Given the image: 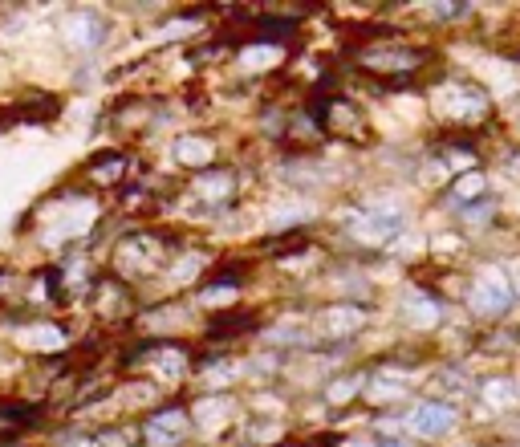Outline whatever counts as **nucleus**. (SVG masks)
Masks as SVG:
<instances>
[{"instance_id":"obj_1","label":"nucleus","mask_w":520,"mask_h":447,"mask_svg":"<svg viewBox=\"0 0 520 447\" xmlns=\"http://www.w3.org/2000/svg\"><path fill=\"white\" fill-rule=\"evenodd\" d=\"M118 265H122V273H155L163 265V240L147 236V232L126 236L118 244Z\"/></svg>"},{"instance_id":"obj_2","label":"nucleus","mask_w":520,"mask_h":447,"mask_svg":"<svg viewBox=\"0 0 520 447\" xmlns=\"http://www.w3.org/2000/svg\"><path fill=\"white\" fill-rule=\"evenodd\" d=\"M61 37H65V45H70V49L90 53V49H98V45L106 41V21H102L98 13H90V9L65 13V17H61Z\"/></svg>"},{"instance_id":"obj_3","label":"nucleus","mask_w":520,"mask_h":447,"mask_svg":"<svg viewBox=\"0 0 520 447\" xmlns=\"http://www.w3.org/2000/svg\"><path fill=\"white\" fill-rule=\"evenodd\" d=\"M187 439V411L183 407H167L147 423V443L151 447H179Z\"/></svg>"},{"instance_id":"obj_4","label":"nucleus","mask_w":520,"mask_h":447,"mask_svg":"<svg viewBox=\"0 0 520 447\" xmlns=\"http://www.w3.org/2000/svg\"><path fill=\"white\" fill-rule=\"evenodd\" d=\"M362 66L378 74H411L415 66H423V49H370L362 53Z\"/></svg>"},{"instance_id":"obj_5","label":"nucleus","mask_w":520,"mask_h":447,"mask_svg":"<svg viewBox=\"0 0 520 447\" xmlns=\"http://www.w3.org/2000/svg\"><path fill=\"white\" fill-rule=\"evenodd\" d=\"M411 431L415 435H427V439H435V435H447L451 427H455V411L447 407V403H423V407H415L411 411Z\"/></svg>"},{"instance_id":"obj_6","label":"nucleus","mask_w":520,"mask_h":447,"mask_svg":"<svg viewBox=\"0 0 520 447\" xmlns=\"http://www.w3.org/2000/svg\"><path fill=\"white\" fill-rule=\"evenodd\" d=\"M232 191H236V179H232V171H224V167H212V171L195 175V196L208 200V204H228Z\"/></svg>"},{"instance_id":"obj_7","label":"nucleus","mask_w":520,"mask_h":447,"mask_svg":"<svg viewBox=\"0 0 520 447\" xmlns=\"http://www.w3.org/2000/svg\"><path fill=\"white\" fill-rule=\"evenodd\" d=\"M321 126H325V131H334V135H358L362 131V118L342 98H330V102H325V110H321Z\"/></svg>"},{"instance_id":"obj_8","label":"nucleus","mask_w":520,"mask_h":447,"mask_svg":"<svg viewBox=\"0 0 520 447\" xmlns=\"http://www.w3.org/2000/svg\"><path fill=\"white\" fill-rule=\"evenodd\" d=\"M403 228V220L399 216H386V212H370V216H358L354 220V236L358 240H366V244H382V240H390V236H395Z\"/></svg>"},{"instance_id":"obj_9","label":"nucleus","mask_w":520,"mask_h":447,"mask_svg":"<svg viewBox=\"0 0 520 447\" xmlns=\"http://www.w3.org/2000/svg\"><path fill=\"white\" fill-rule=\"evenodd\" d=\"M358 326H362V309L334 305L330 313H321V330H325V334H354Z\"/></svg>"},{"instance_id":"obj_10","label":"nucleus","mask_w":520,"mask_h":447,"mask_svg":"<svg viewBox=\"0 0 520 447\" xmlns=\"http://www.w3.org/2000/svg\"><path fill=\"white\" fill-rule=\"evenodd\" d=\"M212 155H216V147H212L208 139H191V135H187V139H179V143H175V159H179V163H187V167H191V163L200 167V163H208Z\"/></svg>"},{"instance_id":"obj_11","label":"nucleus","mask_w":520,"mask_h":447,"mask_svg":"<svg viewBox=\"0 0 520 447\" xmlns=\"http://www.w3.org/2000/svg\"><path fill=\"white\" fill-rule=\"evenodd\" d=\"M362 387V378H346V382H334V387H330V403H346L354 391Z\"/></svg>"},{"instance_id":"obj_12","label":"nucleus","mask_w":520,"mask_h":447,"mask_svg":"<svg viewBox=\"0 0 520 447\" xmlns=\"http://www.w3.org/2000/svg\"><path fill=\"white\" fill-rule=\"evenodd\" d=\"M350 447H370V443H350Z\"/></svg>"}]
</instances>
